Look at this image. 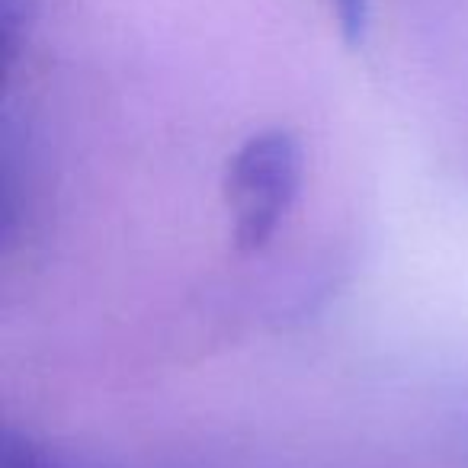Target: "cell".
Returning a JSON list of instances; mask_svg holds the SVG:
<instances>
[{
    "instance_id": "2",
    "label": "cell",
    "mask_w": 468,
    "mask_h": 468,
    "mask_svg": "<svg viewBox=\"0 0 468 468\" xmlns=\"http://www.w3.org/2000/svg\"><path fill=\"white\" fill-rule=\"evenodd\" d=\"M331 7L344 42L346 46H359L366 39V29H369L372 0H331Z\"/></svg>"
},
{
    "instance_id": "3",
    "label": "cell",
    "mask_w": 468,
    "mask_h": 468,
    "mask_svg": "<svg viewBox=\"0 0 468 468\" xmlns=\"http://www.w3.org/2000/svg\"><path fill=\"white\" fill-rule=\"evenodd\" d=\"M29 0H0V39H4V52L7 58L16 55L23 29L29 27Z\"/></svg>"
},
{
    "instance_id": "1",
    "label": "cell",
    "mask_w": 468,
    "mask_h": 468,
    "mask_svg": "<svg viewBox=\"0 0 468 468\" xmlns=\"http://www.w3.org/2000/svg\"><path fill=\"white\" fill-rule=\"evenodd\" d=\"M302 186V144L292 132L267 129L248 138L228 164L225 196L234 244L261 250L292 208Z\"/></svg>"
}]
</instances>
